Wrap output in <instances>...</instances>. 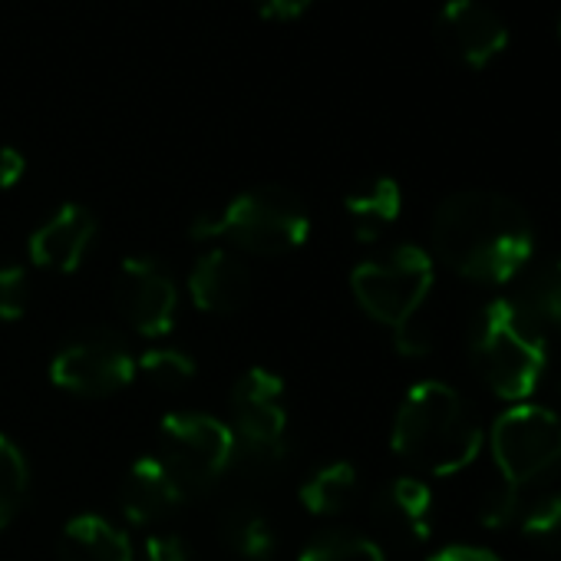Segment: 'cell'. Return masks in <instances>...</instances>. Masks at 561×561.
Here are the masks:
<instances>
[{"label":"cell","instance_id":"17","mask_svg":"<svg viewBox=\"0 0 561 561\" xmlns=\"http://www.w3.org/2000/svg\"><path fill=\"white\" fill-rule=\"evenodd\" d=\"M344 208L354 218L357 238L360 241H374L387 225L397 221L400 208H403V192L390 175H377L370 182H364L360 188H354L344 198Z\"/></svg>","mask_w":561,"mask_h":561},{"label":"cell","instance_id":"10","mask_svg":"<svg viewBox=\"0 0 561 561\" xmlns=\"http://www.w3.org/2000/svg\"><path fill=\"white\" fill-rule=\"evenodd\" d=\"M116 308L142 337L169 334L179 311V291L165 264L152 257H126L116 277Z\"/></svg>","mask_w":561,"mask_h":561},{"label":"cell","instance_id":"24","mask_svg":"<svg viewBox=\"0 0 561 561\" xmlns=\"http://www.w3.org/2000/svg\"><path fill=\"white\" fill-rule=\"evenodd\" d=\"M31 308V274L21 264H0V321H21Z\"/></svg>","mask_w":561,"mask_h":561},{"label":"cell","instance_id":"21","mask_svg":"<svg viewBox=\"0 0 561 561\" xmlns=\"http://www.w3.org/2000/svg\"><path fill=\"white\" fill-rule=\"evenodd\" d=\"M27 485H31V472L24 453L8 436H0V528L11 525L14 515L21 512Z\"/></svg>","mask_w":561,"mask_h":561},{"label":"cell","instance_id":"5","mask_svg":"<svg viewBox=\"0 0 561 561\" xmlns=\"http://www.w3.org/2000/svg\"><path fill=\"white\" fill-rule=\"evenodd\" d=\"M231 413H234V453L231 466L248 472H274L285 462V380L264 367H251L231 387Z\"/></svg>","mask_w":561,"mask_h":561},{"label":"cell","instance_id":"13","mask_svg":"<svg viewBox=\"0 0 561 561\" xmlns=\"http://www.w3.org/2000/svg\"><path fill=\"white\" fill-rule=\"evenodd\" d=\"M374 522L377 528L397 541V545H420L430 538V515H433V492L426 482L413 479V476H400L393 482H387L377 495H374Z\"/></svg>","mask_w":561,"mask_h":561},{"label":"cell","instance_id":"6","mask_svg":"<svg viewBox=\"0 0 561 561\" xmlns=\"http://www.w3.org/2000/svg\"><path fill=\"white\" fill-rule=\"evenodd\" d=\"M351 288L374 321L397 331L426 305L433 288V257L416 244H400L383 257L357 264Z\"/></svg>","mask_w":561,"mask_h":561},{"label":"cell","instance_id":"1","mask_svg":"<svg viewBox=\"0 0 561 561\" xmlns=\"http://www.w3.org/2000/svg\"><path fill=\"white\" fill-rule=\"evenodd\" d=\"M433 244L439 261L456 274L479 285H505L531 257L535 234L515 198L469 188L439 202L433 215Z\"/></svg>","mask_w":561,"mask_h":561},{"label":"cell","instance_id":"2","mask_svg":"<svg viewBox=\"0 0 561 561\" xmlns=\"http://www.w3.org/2000/svg\"><path fill=\"white\" fill-rule=\"evenodd\" d=\"M390 443L393 453L416 469L430 476H453L479 456L482 426L453 387L423 380L403 397Z\"/></svg>","mask_w":561,"mask_h":561},{"label":"cell","instance_id":"30","mask_svg":"<svg viewBox=\"0 0 561 561\" xmlns=\"http://www.w3.org/2000/svg\"><path fill=\"white\" fill-rule=\"evenodd\" d=\"M27 172V159L14 146H0V188H14Z\"/></svg>","mask_w":561,"mask_h":561},{"label":"cell","instance_id":"3","mask_svg":"<svg viewBox=\"0 0 561 561\" xmlns=\"http://www.w3.org/2000/svg\"><path fill=\"white\" fill-rule=\"evenodd\" d=\"M472 364L502 400H528L545 374L548 351L535 311L522 301H492L472 331Z\"/></svg>","mask_w":561,"mask_h":561},{"label":"cell","instance_id":"32","mask_svg":"<svg viewBox=\"0 0 561 561\" xmlns=\"http://www.w3.org/2000/svg\"><path fill=\"white\" fill-rule=\"evenodd\" d=\"M558 34H561V24H558Z\"/></svg>","mask_w":561,"mask_h":561},{"label":"cell","instance_id":"9","mask_svg":"<svg viewBox=\"0 0 561 561\" xmlns=\"http://www.w3.org/2000/svg\"><path fill=\"white\" fill-rule=\"evenodd\" d=\"M50 380L80 397H110L136 380V360L113 331H87L50 364Z\"/></svg>","mask_w":561,"mask_h":561},{"label":"cell","instance_id":"11","mask_svg":"<svg viewBox=\"0 0 561 561\" xmlns=\"http://www.w3.org/2000/svg\"><path fill=\"white\" fill-rule=\"evenodd\" d=\"M436 41L456 64L482 70L508 47V27L485 0H446L436 14Z\"/></svg>","mask_w":561,"mask_h":561},{"label":"cell","instance_id":"27","mask_svg":"<svg viewBox=\"0 0 561 561\" xmlns=\"http://www.w3.org/2000/svg\"><path fill=\"white\" fill-rule=\"evenodd\" d=\"M393 337H397V351L403 357H426L433 351V331L420 321V314L410 318L407 324H400L393 331Z\"/></svg>","mask_w":561,"mask_h":561},{"label":"cell","instance_id":"31","mask_svg":"<svg viewBox=\"0 0 561 561\" xmlns=\"http://www.w3.org/2000/svg\"><path fill=\"white\" fill-rule=\"evenodd\" d=\"M426 561H502L495 551H489V548H476V545H449V548H443V551H436L433 558H426Z\"/></svg>","mask_w":561,"mask_h":561},{"label":"cell","instance_id":"22","mask_svg":"<svg viewBox=\"0 0 561 561\" xmlns=\"http://www.w3.org/2000/svg\"><path fill=\"white\" fill-rule=\"evenodd\" d=\"M139 374L159 390H179L195 377V360L179 347H152L139 357Z\"/></svg>","mask_w":561,"mask_h":561},{"label":"cell","instance_id":"19","mask_svg":"<svg viewBox=\"0 0 561 561\" xmlns=\"http://www.w3.org/2000/svg\"><path fill=\"white\" fill-rule=\"evenodd\" d=\"M221 535L228 541L231 551L251 558V561H264L274 551V528L271 522L251 508V505H234L221 515Z\"/></svg>","mask_w":561,"mask_h":561},{"label":"cell","instance_id":"7","mask_svg":"<svg viewBox=\"0 0 561 561\" xmlns=\"http://www.w3.org/2000/svg\"><path fill=\"white\" fill-rule=\"evenodd\" d=\"M162 439V466L182 489V495H195L211 489L225 469L231 466L234 433L205 413H169L159 426Z\"/></svg>","mask_w":561,"mask_h":561},{"label":"cell","instance_id":"25","mask_svg":"<svg viewBox=\"0 0 561 561\" xmlns=\"http://www.w3.org/2000/svg\"><path fill=\"white\" fill-rule=\"evenodd\" d=\"M515 515H518V489L508 482L489 489L479 502V522L485 528H505L515 522Z\"/></svg>","mask_w":561,"mask_h":561},{"label":"cell","instance_id":"14","mask_svg":"<svg viewBox=\"0 0 561 561\" xmlns=\"http://www.w3.org/2000/svg\"><path fill=\"white\" fill-rule=\"evenodd\" d=\"M188 295L208 314H231L251 295V274L231 251H208L188 274Z\"/></svg>","mask_w":561,"mask_h":561},{"label":"cell","instance_id":"18","mask_svg":"<svg viewBox=\"0 0 561 561\" xmlns=\"http://www.w3.org/2000/svg\"><path fill=\"white\" fill-rule=\"evenodd\" d=\"M354 495H357V469L344 459L318 469L301 485V502L311 515H337L354 502Z\"/></svg>","mask_w":561,"mask_h":561},{"label":"cell","instance_id":"12","mask_svg":"<svg viewBox=\"0 0 561 561\" xmlns=\"http://www.w3.org/2000/svg\"><path fill=\"white\" fill-rule=\"evenodd\" d=\"M93 238H96L93 211L77 202H67L31 234V257L41 267L73 274L83 264Z\"/></svg>","mask_w":561,"mask_h":561},{"label":"cell","instance_id":"29","mask_svg":"<svg viewBox=\"0 0 561 561\" xmlns=\"http://www.w3.org/2000/svg\"><path fill=\"white\" fill-rule=\"evenodd\" d=\"M146 561H188V548L179 535H152L146 541Z\"/></svg>","mask_w":561,"mask_h":561},{"label":"cell","instance_id":"16","mask_svg":"<svg viewBox=\"0 0 561 561\" xmlns=\"http://www.w3.org/2000/svg\"><path fill=\"white\" fill-rule=\"evenodd\" d=\"M64 561H133L129 535L103 515H77L60 535Z\"/></svg>","mask_w":561,"mask_h":561},{"label":"cell","instance_id":"26","mask_svg":"<svg viewBox=\"0 0 561 561\" xmlns=\"http://www.w3.org/2000/svg\"><path fill=\"white\" fill-rule=\"evenodd\" d=\"M535 318H548L554 328H561V261H554L548 271L538 274L531 288Z\"/></svg>","mask_w":561,"mask_h":561},{"label":"cell","instance_id":"4","mask_svg":"<svg viewBox=\"0 0 561 561\" xmlns=\"http://www.w3.org/2000/svg\"><path fill=\"white\" fill-rule=\"evenodd\" d=\"M188 231L198 241L231 238L241 251L274 257V254H288L308 241L311 215L295 192L280 185H257L231 198L225 208L198 215Z\"/></svg>","mask_w":561,"mask_h":561},{"label":"cell","instance_id":"23","mask_svg":"<svg viewBox=\"0 0 561 561\" xmlns=\"http://www.w3.org/2000/svg\"><path fill=\"white\" fill-rule=\"evenodd\" d=\"M522 531L535 545H541L548 551H561V492L535 502L522 518Z\"/></svg>","mask_w":561,"mask_h":561},{"label":"cell","instance_id":"15","mask_svg":"<svg viewBox=\"0 0 561 561\" xmlns=\"http://www.w3.org/2000/svg\"><path fill=\"white\" fill-rule=\"evenodd\" d=\"M179 502H182V489L175 485V479L169 476L159 456H142L129 466L119 489V505L133 525H152L169 512H175Z\"/></svg>","mask_w":561,"mask_h":561},{"label":"cell","instance_id":"28","mask_svg":"<svg viewBox=\"0 0 561 561\" xmlns=\"http://www.w3.org/2000/svg\"><path fill=\"white\" fill-rule=\"evenodd\" d=\"M314 0H254V8L264 21H298L308 14Z\"/></svg>","mask_w":561,"mask_h":561},{"label":"cell","instance_id":"8","mask_svg":"<svg viewBox=\"0 0 561 561\" xmlns=\"http://www.w3.org/2000/svg\"><path fill=\"white\" fill-rule=\"evenodd\" d=\"M492 456L502 482L525 485L561 462V416L535 407L515 403L492 426Z\"/></svg>","mask_w":561,"mask_h":561},{"label":"cell","instance_id":"20","mask_svg":"<svg viewBox=\"0 0 561 561\" xmlns=\"http://www.w3.org/2000/svg\"><path fill=\"white\" fill-rule=\"evenodd\" d=\"M301 561H387V558L374 538L351 528H331L301 551Z\"/></svg>","mask_w":561,"mask_h":561}]
</instances>
